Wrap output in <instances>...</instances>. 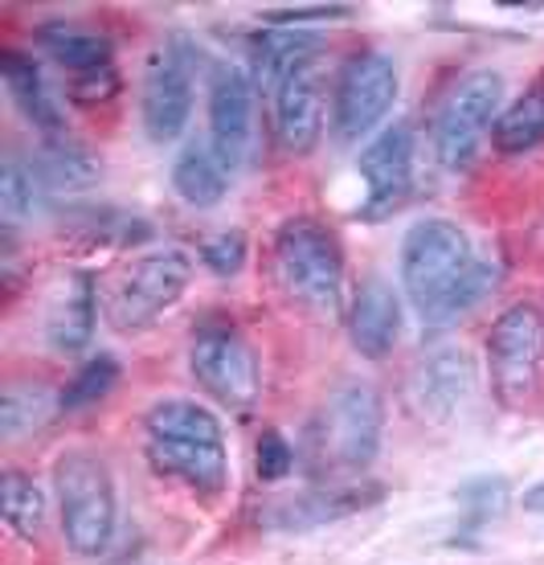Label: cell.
<instances>
[{
    "mask_svg": "<svg viewBox=\"0 0 544 565\" xmlns=\"http://www.w3.org/2000/svg\"><path fill=\"white\" fill-rule=\"evenodd\" d=\"M402 291L426 328H455L500 282V263L474 250L471 234L450 217H422L405 230L397 255Z\"/></svg>",
    "mask_w": 544,
    "mask_h": 565,
    "instance_id": "6da1fadb",
    "label": "cell"
},
{
    "mask_svg": "<svg viewBox=\"0 0 544 565\" xmlns=\"http://www.w3.org/2000/svg\"><path fill=\"white\" fill-rule=\"evenodd\" d=\"M385 438V397L373 382H340L311 418V463L323 476H364Z\"/></svg>",
    "mask_w": 544,
    "mask_h": 565,
    "instance_id": "7a4b0ae2",
    "label": "cell"
},
{
    "mask_svg": "<svg viewBox=\"0 0 544 565\" xmlns=\"http://www.w3.org/2000/svg\"><path fill=\"white\" fill-rule=\"evenodd\" d=\"M275 279L282 296L320 320L344 311V255L332 230L316 217L282 222L275 234Z\"/></svg>",
    "mask_w": 544,
    "mask_h": 565,
    "instance_id": "3957f363",
    "label": "cell"
},
{
    "mask_svg": "<svg viewBox=\"0 0 544 565\" xmlns=\"http://www.w3.org/2000/svg\"><path fill=\"white\" fill-rule=\"evenodd\" d=\"M193 282V255L181 246H160L131 258L103 287V316L115 332H143L164 311L181 303Z\"/></svg>",
    "mask_w": 544,
    "mask_h": 565,
    "instance_id": "277c9868",
    "label": "cell"
},
{
    "mask_svg": "<svg viewBox=\"0 0 544 565\" xmlns=\"http://www.w3.org/2000/svg\"><path fill=\"white\" fill-rule=\"evenodd\" d=\"M62 537L78 557L107 553L115 537V483L107 463L90 451H66L54 463Z\"/></svg>",
    "mask_w": 544,
    "mask_h": 565,
    "instance_id": "5b68a950",
    "label": "cell"
},
{
    "mask_svg": "<svg viewBox=\"0 0 544 565\" xmlns=\"http://www.w3.org/2000/svg\"><path fill=\"white\" fill-rule=\"evenodd\" d=\"M491 394L508 411L529 406L544 382V311L541 303H512L495 316L488 337Z\"/></svg>",
    "mask_w": 544,
    "mask_h": 565,
    "instance_id": "8992f818",
    "label": "cell"
},
{
    "mask_svg": "<svg viewBox=\"0 0 544 565\" xmlns=\"http://www.w3.org/2000/svg\"><path fill=\"white\" fill-rule=\"evenodd\" d=\"M503 103V74L495 71H471L455 83L447 103L434 115V156L447 172H467L474 156L495 128Z\"/></svg>",
    "mask_w": 544,
    "mask_h": 565,
    "instance_id": "52a82bcc",
    "label": "cell"
},
{
    "mask_svg": "<svg viewBox=\"0 0 544 565\" xmlns=\"http://www.w3.org/2000/svg\"><path fill=\"white\" fill-rule=\"evenodd\" d=\"M189 369H193L196 385L230 414H250L263 397V361L250 340L230 324L196 328Z\"/></svg>",
    "mask_w": 544,
    "mask_h": 565,
    "instance_id": "ba28073f",
    "label": "cell"
},
{
    "mask_svg": "<svg viewBox=\"0 0 544 565\" xmlns=\"http://www.w3.org/2000/svg\"><path fill=\"white\" fill-rule=\"evenodd\" d=\"M402 90L397 62L385 50H361L352 54L332 90V136L340 143H361L385 124Z\"/></svg>",
    "mask_w": 544,
    "mask_h": 565,
    "instance_id": "9c48e42d",
    "label": "cell"
},
{
    "mask_svg": "<svg viewBox=\"0 0 544 565\" xmlns=\"http://www.w3.org/2000/svg\"><path fill=\"white\" fill-rule=\"evenodd\" d=\"M479 390L474 356L462 344H438L405 377V406L426 426L455 423Z\"/></svg>",
    "mask_w": 544,
    "mask_h": 565,
    "instance_id": "30bf717a",
    "label": "cell"
},
{
    "mask_svg": "<svg viewBox=\"0 0 544 565\" xmlns=\"http://www.w3.org/2000/svg\"><path fill=\"white\" fill-rule=\"evenodd\" d=\"M369 198L361 205L364 222H385L390 213H397L414 189V128L409 124H393V128L377 131L373 140L361 148L356 160Z\"/></svg>",
    "mask_w": 544,
    "mask_h": 565,
    "instance_id": "8fae6325",
    "label": "cell"
},
{
    "mask_svg": "<svg viewBox=\"0 0 544 565\" xmlns=\"http://www.w3.org/2000/svg\"><path fill=\"white\" fill-rule=\"evenodd\" d=\"M254 107H258V90H254L250 71L242 66H217L210 74V148L234 177L254 140Z\"/></svg>",
    "mask_w": 544,
    "mask_h": 565,
    "instance_id": "7c38bea8",
    "label": "cell"
},
{
    "mask_svg": "<svg viewBox=\"0 0 544 565\" xmlns=\"http://www.w3.org/2000/svg\"><path fill=\"white\" fill-rule=\"evenodd\" d=\"M140 119L152 143L181 140L189 119H193V78L172 54H160L143 74Z\"/></svg>",
    "mask_w": 544,
    "mask_h": 565,
    "instance_id": "4fadbf2b",
    "label": "cell"
},
{
    "mask_svg": "<svg viewBox=\"0 0 544 565\" xmlns=\"http://www.w3.org/2000/svg\"><path fill=\"white\" fill-rule=\"evenodd\" d=\"M270 119L282 152L308 156L323 140V78L316 62L299 66L279 86V95L270 99Z\"/></svg>",
    "mask_w": 544,
    "mask_h": 565,
    "instance_id": "5bb4252c",
    "label": "cell"
},
{
    "mask_svg": "<svg viewBox=\"0 0 544 565\" xmlns=\"http://www.w3.org/2000/svg\"><path fill=\"white\" fill-rule=\"evenodd\" d=\"M98 320V291L86 270H66L57 275L54 291L45 299V340L62 356H74L90 349Z\"/></svg>",
    "mask_w": 544,
    "mask_h": 565,
    "instance_id": "9a60e30c",
    "label": "cell"
},
{
    "mask_svg": "<svg viewBox=\"0 0 544 565\" xmlns=\"http://www.w3.org/2000/svg\"><path fill=\"white\" fill-rule=\"evenodd\" d=\"M377 483H328L320 492H303L291 500H279L275 509H266L258 521L266 529H279V533H303V529H320L328 521H344L352 512L373 509L381 500Z\"/></svg>",
    "mask_w": 544,
    "mask_h": 565,
    "instance_id": "2e32d148",
    "label": "cell"
},
{
    "mask_svg": "<svg viewBox=\"0 0 544 565\" xmlns=\"http://www.w3.org/2000/svg\"><path fill=\"white\" fill-rule=\"evenodd\" d=\"M148 463L184 483L196 495H222L230 483V455L225 443H196V438H148Z\"/></svg>",
    "mask_w": 544,
    "mask_h": 565,
    "instance_id": "e0dca14e",
    "label": "cell"
},
{
    "mask_svg": "<svg viewBox=\"0 0 544 565\" xmlns=\"http://www.w3.org/2000/svg\"><path fill=\"white\" fill-rule=\"evenodd\" d=\"M349 337L352 349L364 361H385L397 349V337H402V299L393 291V282L373 275V279H364L356 287L349 308Z\"/></svg>",
    "mask_w": 544,
    "mask_h": 565,
    "instance_id": "ac0fdd59",
    "label": "cell"
},
{
    "mask_svg": "<svg viewBox=\"0 0 544 565\" xmlns=\"http://www.w3.org/2000/svg\"><path fill=\"white\" fill-rule=\"evenodd\" d=\"M320 57V33H308V29H287V25H270L266 33L254 38V54H250V78L258 99H275L279 86L291 78L299 66H308Z\"/></svg>",
    "mask_w": 544,
    "mask_h": 565,
    "instance_id": "d6986e66",
    "label": "cell"
},
{
    "mask_svg": "<svg viewBox=\"0 0 544 565\" xmlns=\"http://www.w3.org/2000/svg\"><path fill=\"white\" fill-rule=\"evenodd\" d=\"M0 78L9 86L17 111L25 115L45 140H62V107H57V99L50 95V86H45L42 71H38V62L29 54L4 50V54H0Z\"/></svg>",
    "mask_w": 544,
    "mask_h": 565,
    "instance_id": "ffe728a7",
    "label": "cell"
},
{
    "mask_svg": "<svg viewBox=\"0 0 544 565\" xmlns=\"http://www.w3.org/2000/svg\"><path fill=\"white\" fill-rule=\"evenodd\" d=\"M172 189L184 205L193 210H213L230 193V172L210 148V140H189L172 164Z\"/></svg>",
    "mask_w": 544,
    "mask_h": 565,
    "instance_id": "44dd1931",
    "label": "cell"
},
{
    "mask_svg": "<svg viewBox=\"0 0 544 565\" xmlns=\"http://www.w3.org/2000/svg\"><path fill=\"white\" fill-rule=\"evenodd\" d=\"M29 169H33V177H38V184H42L45 193H86V189H95L98 177H103V164H98L95 156L86 152V148H78L74 140H45L42 152L29 160Z\"/></svg>",
    "mask_w": 544,
    "mask_h": 565,
    "instance_id": "7402d4cb",
    "label": "cell"
},
{
    "mask_svg": "<svg viewBox=\"0 0 544 565\" xmlns=\"http://www.w3.org/2000/svg\"><path fill=\"white\" fill-rule=\"evenodd\" d=\"M38 42L62 71L71 74H90L111 66V42L95 29L78 25V21H50V25L38 29Z\"/></svg>",
    "mask_w": 544,
    "mask_h": 565,
    "instance_id": "603a6c76",
    "label": "cell"
},
{
    "mask_svg": "<svg viewBox=\"0 0 544 565\" xmlns=\"http://www.w3.org/2000/svg\"><path fill=\"white\" fill-rule=\"evenodd\" d=\"M148 438H196V443H225L222 418L193 397H164L143 414Z\"/></svg>",
    "mask_w": 544,
    "mask_h": 565,
    "instance_id": "cb8c5ba5",
    "label": "cell"
},
{
    "mask_svg": "<svg viewBox=\"0 0 544 565\" xmlns=\"http://www.w3.org/2000/svg\"><path fill=\"white\" fill-rule=\"evenodd\" d=\"M62 414V394H54L50 385H33V382H21V385H9L4 394H0V435L17 443V438L33 435V430H42L50 426Z\"/></svg>",
    "mask_w": 544,
    "mask_h": 565,
    "instance_id": "d4e9b609",
    "label": "cell"
},
{
    "mask_svg": "<svg viewBox=\"0 0 544 565\" xmlns=\"http://www.w3.org/2000/svg\"><path fill=\"white\" fill-rule=\"evenodd\" d=\"M544 143V83L524 90L516 103H508L491 128V148L503 156L532 152Z\"/></svg>",
    "mask_w": 544,
    "mask_h": 565,
    "instance_id": "484cf974",
    "label": "cell"
},
{
    "mask_svg": "<svg viewBox=\"0 0 544 565\" xmlns=\"http://www.w3.org/2000/svg\"><path fill=\"white\" fill-rule=\"evenodd\" d=\"M45 512H50V504H45L42 488L33 483V476L9 467L0 476V516H4V524L21 541H38L45 533Z\"/></svg>",
    "mask_w": 544,
    "mask_h": 565,
    "instance_id": "4316f807",
    "label": "cell"
},
{
    "mask_svg": "<svg viewBox=\"0 0 544 565\" xmlns=\"http://www.w3.org/2000/svg\"><path fill=\"white\" fill-rule=\"evenodd\" d=\"M38 177L29 169V160L21 156H4L0 164V222L9 230L25 226L33 210H38Z\"/></svg>",
    "mask_w": 544,
    "mask_h": 565,
    "instance_id": "83f0119b",
    "label": "cell"
},
{
    "mask_svg": "<svg viewBox=\"0 0 544 565\" xmlns=\"http://www.w3.org/2000/svg\"><path fill=\"white\" fill-rule=\"evenodd\" d=\"M115 382H119V361L115 356H90L78 373H74V382L62 390V414L66 411H86V406H95L103 397L111 394Z\"/></svg>",
    "mask_w": 544,
    "mask_h": 565,
    "instance_id": "f1b7e54d",
    "label": "cell"
},
{
    "mask_svg": "<svg viewBox=\"0 0 544 565\" xmlns=\"http://www.w3.org/2000/svg\"><path fill=\"white\" fill-rule=\"evenodd\" d=\"M254 467H258V480H266V483L291 476V467H295L291 443H287L279 430H266V435L258 438V447H254Z\"/></svg>",
    "mask_w": 544,
    "mask_h": 565,
    "instance_id": "f546056e",
    "label": "cell"
},
{
    "mask_svg": "<svg viewBox=\"0 0 544 565\" xmlns=\"http://www.w3.org/2000/svg\"><path fill=\"white\" fill-rule=\"evenodd\" d=\"M201 258H205V267L213 270V275H237V270L246 267V238L237 234V230H230V234H217V238L205 242V250H201Z\"/></svg>",
    "mask_w": 544,
    "mask_h": 565,
    "instance_id": "4dcf8cb0",
    "label": "cell"
},
{
    "mask_svg": "<svg viewBox=\"0 0 544 565\" xmlns=\"http://www.w3.org/2000/svg\"><path fill=\"white\" fill-rule=\"evenodd\" d=\"M115 90H119V74H115V66H103V71L90 74H74L71 99L83 103V107H98V103L115 99Z\"/></svg>",
    "mask_w": 544,
    "mask_h": 565,
    "instance_id": "1f68e13d",
    "label": "cell"
},
{
    "mask_svg": "<svg viewBox=\"0 0 544 565\" xmlns=\"http://www.w3.org/2000/svg\"><path fill=\"white\" fill-rule=\"evenodd\" d=\"M349 13L352 4H299V9H275V13H266V25L299 29L303 21H340V17Z\"/></svg>",
    "mask_w": 544,
    "mask_h": 565,
    "instance_id": "d6a6232c",
    "label": "cell"
},
{
    "mask_svg": "<svg viewBox=\"0 0 544 565\" xmlns=\"http://www.w3.org/2000/svg\"><path fill=\"white\" fill-rule=\"evenodd\" d=\"M524 509L544 512V483H536V488H529V492H524Z\"/></svg>",
    "mask_w": 544,
    "mask_h": 565,
    "instance_id": "836d02e7",
    "label": "cell"
}]
</instances>
